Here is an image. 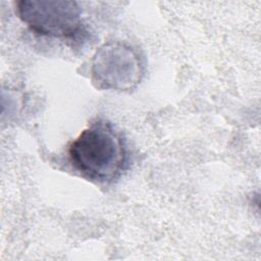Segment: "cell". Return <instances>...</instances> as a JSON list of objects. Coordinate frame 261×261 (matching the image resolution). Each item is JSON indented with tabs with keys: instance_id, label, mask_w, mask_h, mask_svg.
Wrapping results in <instances>:
<instances>
[{
	"instance_id": "obj_1",
	"label": "cell",
	"mask_w": 261,
	"mask_h": 261,
	"mask_svg": "<svg viewBox=\"0 0 261 261\" xmlns=\"http://www.w3.org/2000/svg\"><path fill=\"white\" fill-rule=\"evenodd\" d=\"M68 154L77 171L100 182L118 178L127 162L122 134L105 119L96 120L85 128L69 146Z\"/></svg>"
},
{
	"instance_id": "obj_2",
	"label": "cell",
	"mask_w": 261,
	"mask_h": 261,
	"mask_svg": "<svg viewBox=\"0 0 261 261\" xmlns=\"http://www.w3.org/2000/svg\"><path fill=\"white\" fill-rule=\"evenodd\" d=\"M144 75L142 55L126 43H106L93 56L91 79L98 89L130 91L137 88Z\"/></svg>"
},
{
	"instance_id": "obj_3",
	"label": "cell",
	"mask_w": 261,
	"mask_h": 261,
	"mask_svg": "<svg viewBox=\"0 0 261 261\" xmlns=\"http://www.w3.org/2000/svg\"><path fill=\"white\" fill-rule=\"evenodd\" d=\"M16 10L19 18L42 36L70 38L82 25V8L75 1L20 0Z\"/></svg>"
}]
</instances>
